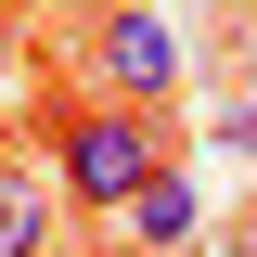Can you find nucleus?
Returning a JSON list of instances; mask_svg holds the SVG:
<instances>
[{"instance_id": "20e7f679", "label": "nucleus", "mask_w": 257, "mask_h": 257, "mask_svg": "<svg viewBox=\"0 0 257 257\" xmlns=\"http://www.w3.org/2000/svg\"><path fill=\"white\" fill-rule=\"evenodd\" d=\"M13 77H26V13H0V103H13Z\"/></svg>"}, {"instance_id": "f03ea898", "label": "nucleus", "mask_w": 257, "mask_h": 257, "mask_svg": "<svg viewBox=\"0 0 257 257\" xmlns=\"http://www.w3.org/2000/svg\"><path fill=\"white\" fill-rule=\"evenodd\" d=\"M77 77L103 103H167L180 90V26H167L155 0H103L90 26H77Z\"/></svg>"}, {"instance_id": "423d86ee", "label": "nucleus", "mask_w": 257, "mask_h": 257, "mask_svg": "<svg viewBox=\"0 0 257 257\" xmlns=\"http://www.w3.org/2000/svg\"><path fill=\"white\" fill-rule=\"evenodd\" d=\"M0 13H52V0H0Z\"/></svg>"}, {"instance_id": "7ed1b4c3", "label": "nucleus", "mask_w": 257, "mask_h": 257, "mask_svg": "<svg viewBox=\"0 0 257 257\" xmlns=\"http://www.w3.org/2000/svg\"><path fill=\"white\" fill-rule=\"evenodd\" d=\"M128 257H193V231H206V193H193V167H155V180L116 206Z\"/></svg>"}, {"instance_id": "39448f33", "label": "nucleus", "mask_w": 257, "mask_h": 257, "mask_svg": "<svg viewBox=\"0 0 257 257\" xmlns=\"http://www.w3.org/2000/svg\"><path fill=\"white\" fill-rule=\"evenodd\" d=\"M231 257H257V219H231Z\"/></svg>"}, {"instance_id": "f257e3e1", "label": "nucleus", "mask_w": 257, "mask_h": 257, "mask_svg": "<svg viewBox=\"0 0 257 257\" xmlns=\"http://www.w3.org/2000/svg\"><path fill=\"white\" fill-rule=\"evenodd\" d=\"M155 167H180L167 155V103H64L52 116V193L90 206V219H116Z\"/></svg>"}, {"instance_id": "0eeeda50", "label": "nucleus", "mask_w": 257, "mask_h": 257, "mask_svg": "<svg viewBox=\"0 0 257 257\" xmlns=\"http://www.w3.org/2000/svg\"><path fill=\"white\" fill-rule=\"evenodd\" d=\"M244 90H257V39H244Z\"/></svg>"}, {"instance_id": "6e6552de", "label": "nucleus", "mask_w": 257, "mask_h": 257, "mask_svg": "<svg viewBox=\"0 0 257 257\" xmlns=\"http://www.w3.org/2000/svg\"><path fill=\"white\" fill-rule=\"evenodd\" d=\"M0 206H13V193H0Z\"/></svg>"}]
</instances>
